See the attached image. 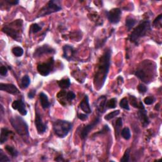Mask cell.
I'll list each match as a JSON object with an SVG mask.
<instances>
[{
  "label": "cell",
  "mask_w": 162,
  "mask_h": 162,
  "mask_svg": "<svg viewBox=\"0 0 162 162\" xmlns=\"http://www.w3.org/2000/svg\"><path fill=\"white\" fill-rule=\"evenodd\" d=\"M137 23V20L132 17H128L125 20V26L127 28L128 31H130V30L134 27V25Z\"/></svg>",
  "instance_id": "cell-22"
},
{
  "label": "cell",
  "mask_w": 162,
  "mask_h": 162,
  "mask_svg": "<svg viewBox=\"0 0 162 162\" xmlns=\"http://www.w3.org/2000/svg\"><path fill=\"white\" fill-rule=\"evenodd\" d=\"M138 109V117L139 120L143 127H146L149 125V123H150V120H149V118L148 117L147 111L145 109L141 101L139 102Z\"/></svg>",
  "instance_id": "cell-10"
},
{
  "label": "cell",
  "mask_w": 162,
  "mask_h": 162,
  "mask_svg": "<svg viewBox=\"0 0 162 162\" xmlns=\"http://www.w3.org/2000/svg\"><path fill=\"white\" fill-rule=\"evenodd\" d=\"M106 100H107V98L105 96H101L96 101V108L101 113H103L106 112Z\"/></svg>",
  "instance_id": "cell-16"
},
{
  "label": "cell",
  "mask_w": 162,
  "mask_h": 162,
  "mask_svg": "<svg viewBox=\"0 0 162 162\" xmlns=\"http://www.w3.org/2000/svg\"><path fill=\"white\" fill-rule=\"evenodd\" d=\"M77 117L80 120L84 121L87 118V114L86 113H77Z\"/></svg>",
  "instance_id": "cell-41"
},
{
  "label": "cell",
  "mask_w": 162,
  "mask_h": 162,
  "mask_svg": "<svg viewBox=\"0 0 162 162\" xmlns=\"http://www.w3.org/2000/svg\"><path fill=\"white\" fill-rule=\"evenodd\" d=\"M119 114H120V110H115V111H113V112H110L108 114L106 115H105V119L106 120H108V121L110 120H112V119H113V118L118 116Z\"/></svg>",
  "instance_id": "cell-28"
},
{
  "label": "cell",
  "mask_w": 162,
  "mask_h": 162,
  "mask_svg": "<svg viewBox=\"0 0 162 162\" xmlns=\"http://www.w3.org/2000/svg\"><path fill=\"white\" fill-rule=\"evenodd\" d=\"M75 98V95L72 91H69V92H67L66 93L65 99H66L67 101L71 102L72 100H74Z\"/></svg>",
  "instance_id": "cell-33"
},
{
  "label": "cell",
  "mask_w": 162,
  "mask_h": 162,
  "mask_svg": "<svg viewBox=\"0 0 162 162\" xmlns=\"http://www.w3.org/2000/svg\"><path fill=\"white\" fill-rule=\"evenodd\" d=\"M110 129L109 127L107 125H105L104 127H103V129H102L100 131H99L98 133H97L96 134H106L107 132L110 131Z\"/></svg>",
  "instance_id": "cell-38"
},
{
  "label": "cell",
  "mask_w": 162,
  "mask_h": 162,
  "mask_svg": "<svg viewBox=\"0 0 162 162\" xmlns=\"http://www.w3.org/2000/svg\"><path fill=\"white\" fill-rule=\"evenodd\" d=\"M75 54V50L72 46L65 45L63 47V58L70 62L73 59Z\"/></svg>",
  "instance_id": "cell-14"
},
{
  "label": "cell",
  "mask_w": 162,
  "mask_h": 162,
  "mask_svg": "<svg viewBox=\"0 0 162 162\" xmlns=\"http://www.w3.org/2000/svg\"><path fill=\"white\" fill-rule=\"evenodd\" d=\"M117 106V99L112 98L106 102V107L108 109H114Z\"/></svg>",
  "instance_id": "cell-27"
},
{
  "label": "cell",
  "mask_w": 162,
  "mask_h": 162,
  "mask_svg": "<svg viewBox=\"0 0 162 162\" xmlns=\"http://www.w3.org/2000/svg\"><path fill=\"white\" fill-rule=\"evenodd\" d=\"M8 73V69L5 66H1L0 67V74L2 76H6Z\"/></svg>",
  "instance_id": "cell-39"
},
{
  "label": "cell",
  "mask_w": 162,
  "mask_h": 162,
  "mask_svg": "<svg viewBox=\"0 0 162 162\" xmlns=\"http://www.w3.org/2000/svg\"><path fill=\"white\" fill-rule=\"evenodd\" d=\"M138 89L139 93L144 94V93L146 92V91L148 90V88L146 87V86H145L144 84H140L138 86Z\"/></svg>",
  "instance_id": "cell-37"
},
{
  "label": "cell",
  "mask_w": 162,
  "mask_h": 162,
  "mask_svg": "<svg viewBox=\"0 0 162 162\" xmlns=\"http://www.w3.org/2000/svg\"><path fill=\"white\" fill-rule=\"evenodd\" d=\"M55 161H65V160L63 159V157H62V156H58L57 158L54 159Z\"/></svg>",
  "instance_id": "cell-43"
},
{
  "label": "cell",
  "mask_w": 162,
  "mask_h": 162,
  "mask_svg": "<svg viewBox=\"0 0 162 162\" xmlns=\"http://www.w3.org/2000/svg\"><path fill=\"white\" fill-rule=\"evenodd\" d=\"M154 101H155V98H154V97H153V96L146 97H145L144 100V103L147 105H152Z\"/></svg>",
  "instance_id": "cell-36"
},
{
  "label": "cell",
  "mask_w": 162,
  "mask_h": 162,
  "mask_svg": "<svg viewBox=\"0 0 162 162\" xmlns=\"http://www.w3.org/2000/svg\"><path fill=\"white\" fill-rule=\"evenodd\" d=\"M54 63V58L52 57L49 59V60L47 62L39 64L37 67V69L38 72H39V74L44 77L48 76L53 69Z\"/></svg>",
  "instance_id": "cell-7"
},
{
  "label": "cell",
  "mask_w": 162,
  "mask_h": 162,
  "mask_svg": "<svg viewBox=\"0 0 162 162\" xmlns=\"http://www.w3.org/2000/svg\"><path fill=\"white\" fill-rule=\"evenodd\" d=\"M161 19H162V14H160L157 16L154 21H153V26L157 28L161 27Z\"/></svg>",
  "instance_id": "cell-29"
},
{
  "label": "cell",
  "mask_w": 162,
  "mask_h": 162,
  "mask_svg": "<svg viewBox=\"0 0 162 162\" xmlns=\"http://www.w3.org/2000/svg\"><path fill=\"white\" fill-rule=\"evenodd\" d=\"M123 125V120L122 118H118L116 120L115 127V135L116 137H118L119 134L121 132V128Z\"/></svg>",
  "instance_id": "cell-23"
},
{
  "label": "cell",
  "mask_w": 162,
  "mask_h": 162,
  "mask_svg": "<svg viewBox=\"0 0 162 162\" xmlns=\"http://www.w3.org/2000/svg\"><path fill=\"white\" fill-rule=\"evenodd\" d=\"M36 90L35 89H31V90L28 93V95H27L29 99H33L36 95Z\"/></svg>",
  "instance_id": "cell-40"
},
{
  "label": "cell",
  "mask_w": 162,
  "mask_h": 162,
  "mask_svg": "<svg viewBox=\"0 0 162 162\" xmlns=\"http://www.w3.org/2000/svg\"><path fill=\"white\" fill-rule=\"evenodd\" d=\"M100 122V116H97L91 123H89V124L82 127V129H80L79 133V135L81 139L84 140L85 139H86V138L87 137V135L91 132V130H92L94 128L96 127V125L98 124Z\"/></svg>",
  "instance_id": "cell-9"
},
{
  "label": "cell",
  "mask_w": 162,
  "mask_h": 162,
  "mask_svg": "<svg viewBox=\"0 0 162 162\" xmlns=\"http://www.w3.org/2000/svg\"><path fill=\"white\" fill-rule=\"evenodd\" d=\"M130 152V148H127V150H125L124 154H123L121 160H120L121 162H128L129 161Z\"/></svg>",
  "instance_id": "cell-32"
},
{
  "label": "cell",
  "mask_w": 162,
  "mask_h": 162,
  "mask_svg": "<svg viewBox=\"0 0 162 162\" xmlns=\"http://www.w3.org/2000/svg\"><path fill=\"white\" fill-rule=\"evenodd\" d=\"M30 84H31V79H30L28 75H24L21 79L20 87L23 89H26L28 87Z\"/></svg>",
  "instance_id": "cell-21"
},
{
  "label": "cell",
  "mask_w": 162,
  "mask_h": 162,
  "mask_svg": "<svg viewBox=\"0 0 162 162\" xmlns=\"http://www.w3.org/2000/svg\"><path fill=\"white\" fill-rule=\"evenodd\" d=\"M112 50L107 49L100 58L96 65V70L94 77V86L96 90L99 91L103 87L109 72Z\"/></svg>",
  "instance_id": "cell-1"
},
{
  "label": "cell",
  "mask_w": 162,
  "mask_h": 162,
  "mask_svg": "<svg viewBox=\"0 0 162 162\" xmlns=\"http://www.w3.org/2000/svg\"><path fill=\"white\" fill-rule=\"evenodd\" d=\"M35 125L39 134H42L46 132L47 129L46 125V123H43V122H42L41 114L39 113V112H37V111L36 112Z\"/></svg>",
  "instance_id": "cell-12"
},
{
  "label": "cell",
  "mask_w": 162,
  "mask_h": 162,
  "mask_svg": "<svg viewBox=\"0 0 162 162\" xmlns=\"http://www.w3.org/2000/svg\"><path fill=\"white\" fill-rule=\"evenodd\" d=\"M57 83L58 84L59 87H60L61 89H66L69 88V87L70 86V85H71L70 80L69 78L63 79L60 80L58 81Z\"/></svg>",
  "instance_id": "cell-20"
},
{
  "label": "cell",
  "mask_w": 162,
  "mask_h": 162,
  "mask_svg": "<svg viewBox=\"0 0 162 162\" xmlns=\"http://www.w3.org/2000/svg\"><path fill=\"white\" fill-rule=\"evenodd\" d=\"M10 121L12 127L19 135L22 137H29V127L27 122L20 116L16 115L10 118Z\"/></svg>",
  "instance_id": "cell-4"
},
{
  "label": "cell",
  "mask_w": 162,
  "mask_h": 162,
  "mask_svg": "<svg viewBox=\"0 0 162 162\" xmlns=\"http://www.w3.org/2000/svg\"><path fill=\"white\" fill-rule=\"evenodd\" d=\"M0 90L11 94V95H18L20 93L18 88L12 84L1 83L0 84Z\"/></svg>",
  "instance_id": "cell-15"
},
{
  "label": "cell",
  "mask_w": 162,
  "mask_h": 162,
  "mask_svg": "<svg viewBox=\"0 0 162 162\" xmlns=\"http://www.w3.org/2000/svg\"><path fill=\"white\" fill-rule=\"evenodd\" d=\"M5 1L10 5H16L19 3L18 0H5Z\"/></svg>",
  "instance_id": "cell-42"
},
{
  "label": "cell",
  "mask_w": 162,
  "mask_h": 162,
  "mask_svg": "<svg viewBox=\"0 0 162 162\" xmlns=\"http://www.w3.org/2000/svg\"><path fill=\"white\" fill-rule=\"evenodd\" d=\"M11 134H14L12 131L8 130L7 128H1V135H0V143H1V144H3L4 143L6 142Z\"/></svg>",
  "instance_id": "cell-18"
},
{
  "label": "cell",
  "mask_w": 162,
  "mask_h": 162,
  "mask_svg": "<svg viewBox=\"0 0 162 162\" xmlns=\"http://www.w3.org/2000/svg\"><path fill=\"white\" fill-rule=\"evenodd\" d=\"M2 31L16 41H21V35L23 32V21L21 19L14 20L4 25Z\"/></svg>",
  "instance_id": "cell-2"
},
{
  "label": "cell",
  "mask_w": 162,
  "mask_h": 162,
  "mask_svg": "<svg viewBox=\"0 0 162 162\" xmlns=\"http://www.w3.org/2000/svg\"><path fill=\"white\" fill-rule=\"evenodd\" d=\"M39 99L42 108L43 109H47L50 106V103L48 100V97L44 92H40L39 95Z\"/></svg>",
  "instance_id": "cell-19"
},
{
  "label": "cell",
  "mask_w": 162,
  "mask_h": 162,
  "mask_svg": "<svg viewBox=\"0 0 162 162\" xmlns=\"http://www.w3.org/2000/svg\"><path fill=\"white\" fill-rule=\"evenodd\" d=\"M5 150L9 153V154L13 157V158H16L17 157V156L19 155V152L18 151L16 150L15 148H14V147L10 146H5Z\"/></svg>",
  "instance_id": "cell-24"
},
{
  "label": "cell",
  "mask_w": 162,
  "mask_h": 162,
  "mask_svg": "<svg viewBox=\"0 0 162 162\" xmlns=\"http://www.w3.org/2000/svg\"><path fill=\"white\" fill-rule=\"evenodd\" d=\"M106 17L112 24H117L120 22L122 15V10L118 8H115L110 11H106Z\"/></svg>",
  "instance_id": "cell-8"
},
{
  "label": "cell",
  "mask_w": 162,
  "mask_h": 162,
  "mask_svg": "<svg viewBox=\"0 0 162 162\" xmlns=\"http://www.w3.org/2000/svg\"><path fill=\"white\" fill-rule=\"evenodd\" d=\"M120 106L125 110H129L130 108H129V102H128L127 98L124 97V98H123L121 100L120 102Z\"/></svg>",
  "instance_id": "cell-31"
},
{
  "label": "cell",
  "mask_w": 162,
  "mask_h": 162,
  "mask_svg": "<svg viewBox=\"0 0 162 162\" xmlns=\"http://www.w3.org/2000/svg\"><path fill=\"white\" fill-rule=\"evenodd\" d=\"M79 107L86 114H90L92 112L91 108L90 107V105H89V103L88 96L87 95L84 96L82 101L80 103Z\"/></svg>",
  "instance_id": "cell-17"
},
{
  "label": "cell",
  "mask_w": 162,
  "mask_h": 162,
  "mask_svg": "<svg viewBox=\"0 0 162 162\" xmlns=\"http://www.w3.org/2000/svg\"><path fill=\"white\" fill-rule=\"evenodd\" d=\"M121 135H122V137L124 139H125V140L130 139V138L131 137L130 129L128 127L123 128V129L121 131Z\"/></svg>",
  "instance_id": "cell-25"
},
{
  "label": "cell",
  "mask_w": 162,
  "mask_h": 162,
  "mask_svg": "<svg viewBox=\"0 0 162 162\" xmlns=\"http://www.w3.org/2000/svg\"><path fill=\"white\" fill-rule=\"evenodd\" d=\"M73 124L69 121L57 120L53 124V129L55 135L60 138H64L72 130Z\"/></svg>",
  "instance_id": "cell-5"
},
{
  "label": "cell",
  "mask_w": 162,
  "mask_h": 162,
  "mask_svg": "<svg viewBox=\"0 0 162 162\" xmlns=\"http://www.w3.org/2000/svg\"><path fill=\"white\" fill-rule=\"evenodd\" d=\"M12 53L15 57H22L24 54V49L19 46L14 47V48L12 49Z\"/></svg>",
  "instance_id": "cell-26"
},
{
  "label": "cell",
  "mask_w": 162,
  "mask_h": 162,
  "mask_svg": "<svg viewBox=\"0 0 162 162\" xmlns=\"http://www.w3.org/2000/svg\"><path fill=\"white\" fill-rule=\"evenodd\" d=\"M151 30L150 21L146 20L140 22L134 31L131 32L129 36V39L131 42H133L135 44H138L139 40L145 36H146L148 32H150Z\"/></svg>",
  "instance_id": "cell-3"
},
{
  "label": "cell",
  "mask_w": 162,
  "mask_h": 162,
  "mask_svg": "<svg viewBox=\"0 0 162 162\" xmlns=\"http://www.w3.org/2000/svg\"><path fill=\"white\" fill-rule=\"evenodd\" d=\"M55 50L52 47H51L48 44H44L42 46L38 47L33 53L34 58H38L42 57L44 54H54L55 53Z\"/></svg>",
  "instance_id": "cell-11"
},
{
  "label": "cell",
  "mask_w": 162,
  "mask_h": 162,
  "mask_svg": "<svg viewBox=\"0 0 162 162\" xmlns=\"http://www.w3.org/2000/svg\"><path fill=\"white\" fill-rule=\"evenodd\" d=\"M41 30H42V27H40L37 24H33L31 25V27H30V32L31 33L35 34L41 31Z\"/></svg>",
  "instance_id": "cell-30"
},
{
  "label": "cell",
  "mask_w": 162,
  "mask_h": 162,
  "mask_svg": "<svg viewBox=\"0 0 162 162\" xmlns=\"http://www.w3.org/2000/svg\"><path fill=\"white\" fill-rule=\"evenodd\" d=\"M130 104L134 108H139V104L138 103V100L137 98L134 96H130Z\"/></svg>",
  "instance_id": "cell-34"
},
{
  "label": "cell",
  "mask_w": 162,
  "mask_h": 162,
  "mask_svg": "<svg viewBox=\"0 0 162 162\" xmlns=\"http://www.w3.org/2000/svg\"><path fill=\"white\" fill-rule=\"evenodd\" d=\"M62 10L61 2L58 0H50L48 3L41 8L37 14L36 18H40Z\"/></svg>",
  "instance_id": "cell-6"
},
{
  "label": "cell",
  "mask_w": 162,
  "mask_h": 162,
  "mask_svg": "<svg viewBox=\"0 0 162 162\" xmlns=\"http://www.w3.org/2000/svg\"><path fill=\"white\" fill-rule=\"evenodd\" d=\"M10 161V159L8 158V157L4 153L2 150H0V162H6Z\"/></svg>",
  "instance_id": "cell-35"
},
{
  "label": "cell",
  "mask_w": 162,
  "mask_h": 162,
  "mask_svg": "<svg viewBox=\"0 0 162 162\" xmlns=\"http://www.w3.org/2000/svg\"><path fill=\"white\" fill-rule=\"evenodd\" d=\"M11 106L14 110H18L19 112L23 116H25L27 114V110L26 108H25V104L22 99L14 101L13 102Z\"/></svg>",
  "instance_id": "cell-13"
}]
</instances>
